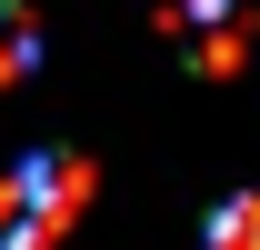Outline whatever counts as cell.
Segmentation results:
<instances>
[{
    "label": "cell",
    "mask_w": 260,
    "mask_h": 250,
    "mask_svg": "<svg viewBox=\"0 0 260 250\" xmlns=\"http://www.w3.org/2000/svg\"><path fill=\"white\" fill-rule=\"evenodd\" d=\"M200 250H260V190L250 200H220V210L200 220Z\"/></svg>",
    "instance_id": "3957f363"
},
{
    "label": "cell",
    "mask_w": 260,
    "mask_h": 250,
    "mask_svg": "<svg viewBox=\"0 0 260 250\" xmlns=\"http://www.w3.org/2000/svg\"><path fill=\"white\" fill-rule=\"evenodd\" d=\"M40 70V20L20 0H0V80H30Z\"/></svg>",
    "instance_id": "7a4b0ae2"
},
{
    "label": "cell",
    "mask_w": 260,
    "mask_h": 250,
    "mask_svg": "<svg viewBox=\"0 0 260 250\" xmlns=\"http://www.w3.org/2000/svg\"><path fill=\"white\" fill-rule=\"evenodd\" d=\"M80 210V170L60 150H30L0 190V250H50V230Z\"/></svg>",
    "instance_id": "6da1fadb"
}]
</instances>
